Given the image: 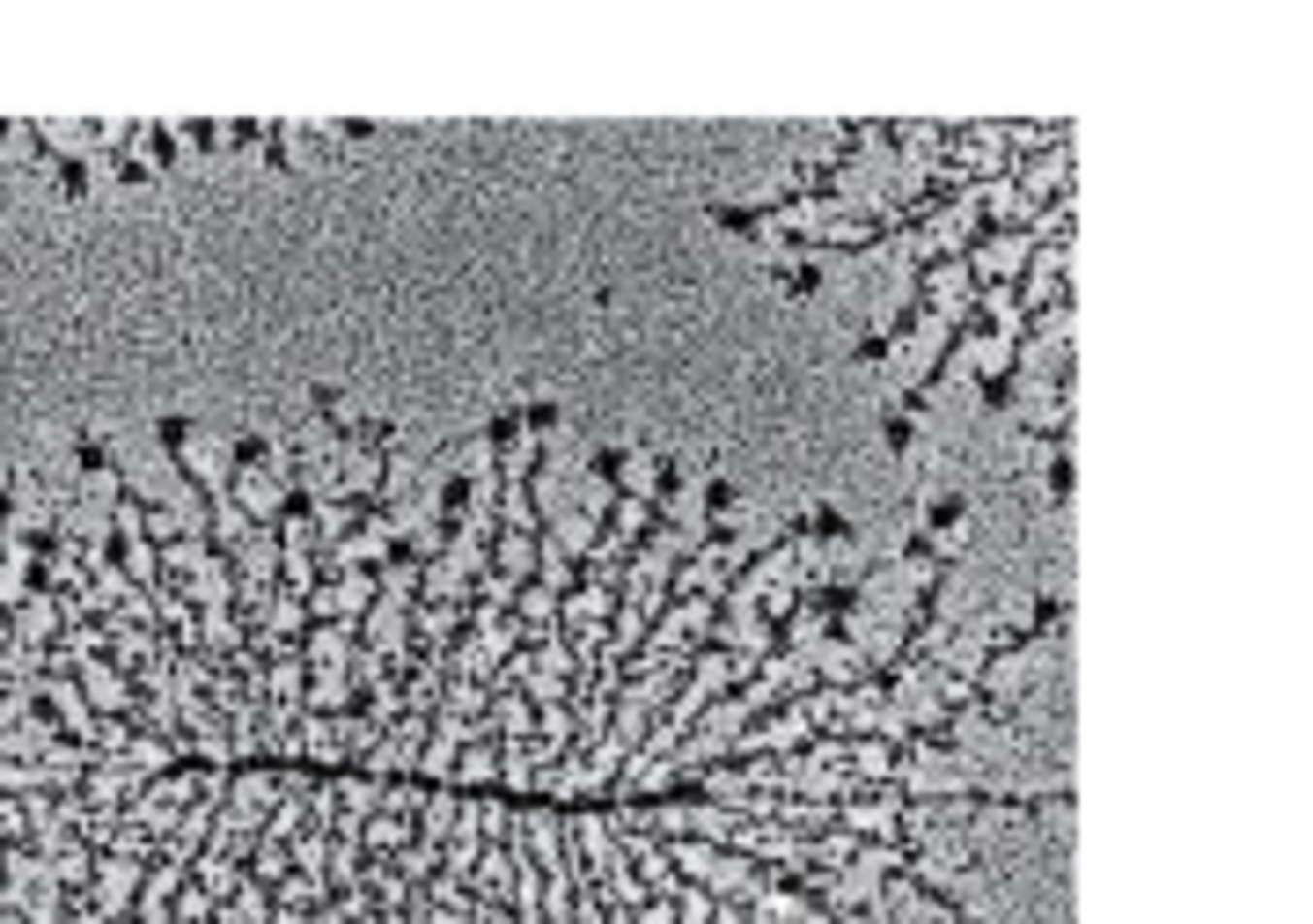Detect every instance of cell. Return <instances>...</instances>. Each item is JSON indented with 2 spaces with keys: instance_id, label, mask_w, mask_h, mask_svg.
Here are the masks:
<instances>
[{
  "instance_id": "obj_1",
  "label": "cell",
  "mask_w": 1313,
  "mask_h": 924,
  "mask_svg": "<svg viewBox=\"0 0 1313 924\" xmlns=\"http://www.w3.org/2000/svg\"><path fill=\"white\" fill-rule=\"evenodd\" d=\"M793 536H800V544H807V536H815V544H851V521H844L837 507H807V513L793 521Z\"/></svg>"
},
{
  "instance_id": "obj_2",
  "label": "cell",
  "mask_w": 1313,
  "mask_h": 924,
  "mask_svg": "<svg viewBox=\"0 0 1313 924\" xmlns=\"http://www.w3.org/2000/svg\"><path fill=\"white\" fill-rule=\"evenodd\" d=\"M74 455H82L88 478H111V470H117V441H111V433H82V441H74Z\"/></svg>"
},
{
  "instance_id": "obj_5",
  "label": "cell",
  "mask_w": 1313,
  "mask_h": 924,
  "mask_svg": "<svg viewBox=\"0 0 1313 924\" xmlns=\"http://www.w3.org/2000/svg\"><path fill=\"white\" fill-rule=\"evenodd\" d=\"M140 148H148V169H169L177 162V132H140Z\"/></svg>"
},
{
  "instance_id": "obj_4",
  "label": "cell",
  "mask_w": 1313,
  "mask_h": 924,
  "mask_svg": "<svg viewBox=\"0 0 1313 924\" xmlns=\"http://www.w3.org/2000/svg\"><path fill=\"white\" fill-rule=\"evenodd\" d=\"M265 162H272V169H294V162H301V140H294L286 125H279V132H265Z\"/></svg>"
},
{
  "instance_id": "obj_7",
  "label": "cell",
  "mask_w": 1313,
  "mask_h": 924,
  "mask_svg": "<svg viewBox=\"0 0 1313 924\" xmlns=\"http://www.w3.org/2000/svg\"><path fill=\"white\" fill-rule=\"evenodd\" d=\"M1049 499H1071V455H1049Z\"/></svg>"
},
{
  "instance_id": "obj_3",
  "label": "cell",
  "mask_w": 1313,
  "mask_h": 924,
  "mask_svg": "<svg viewBox=\"0 0 1313 924\" xmlns=\"http://www.w3.org/2000/svg\"><path fill=\"white\" fill-rule=\"evenodd\" d=\"M778 286H785V294H822V264H815V257L778 264Z\"/></svg>"
},
{
  "instance_id": "obj_6",
  "label": "cell",
  "mask_w": 1313,
  "mask_h": 924,
  "mask_svg": "<svg viewBox=\"0 0 1313 924\" xmlns=\"http://www.w3.org/2000/svg\"><path fill=\"white\" fill-rule=\"evenodd\" d=\"M888 352H896V338H888V330H866V338H859V360H866V367H881Z\"/></svg>"
}]
</instances>
